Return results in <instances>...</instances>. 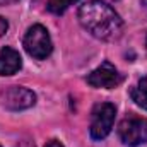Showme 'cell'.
<instances>
[{
	"label": "cell",
	"instance_id": "cell-9",
	"mask_svg": "<svg viewBox=\"0 0 147 147\" xmlns=\"http://www.w3.org/2000/svg\"><path fill=\"white\" fill-rule=\"evenodd\" d=\"M77 0H48V10L51 14H63Z\"/></svg>",
	"mask_w": 147,
	"mask_h": 147
},
{
	"label": "cell",
	"instance_id": "cell-4",
	"mask_svg": "<svg viewBox=\"0 0 147 147\" xmlns=\"http://www.w3.org/2000/svg\"><path fill=\"white\" fill-rule=\"evenodd\" d=\"M118 135L123 144L130 147L140 146L147 142V120L144 118H125L118 127Z\"/></svg>",
	"mask_w": 147,
	"mask_h": 147
},
{
	"label": "cell",
	"instance_id": "cell-6",
	"mask_svg": "<svg viewBox=\"0 0 147 147\" xmlns=\"http://www.w3.org/2000/svg\"><path fill=\"white\" fill-rule=\"evenodd\" d=\"M121 80L123 77L110 62H103L98 69H94L87 75V84H91L92 87H103V89H113L118 84H121Z\"/></svg>",
	"mask_w": 147,
	"mask_h": 147
},
{
	"label": "cell",
	"instance_id": "cell-7",
	"mask_svg": "<svg viewBox=\"0 0 147 147\" xmlns=\"http://www.w3.org/2000/svg\"><path fill=\"white\" fill-rule=\"evenodd\" d=\"M22 67V58L19 55V51H16L10 46L2 48L0 51V75H14L19 72V69Z\"/></svg>",
	"mask_w": 147,
	"mask_h": 147
},
{
	"label": "cell",
	"instance_id": "cell-8",
	"mask_svg": "<svg viewBox=\"0 0 147 147\" xmlns=\"http://www.w3.org/2000/svg\"><path fill=\"white\" fill-rule=\"evenodd\" d=\"M132 99L135 101L137 106L147 110V77L140 79L139 84L132 89Z\"/></svg>",
	"mask_w": 147,
	"mask_h": 147
},
{
	"label": "cell",
	"instance_id": "cell-2",
	"mask_svg": "<svg viewBox=\"0 0 147 147\" xmlns=\"http://www.w3.org/2000/svg\"><path fill=\"white\" fill-rule=\"evenodd\" d=\"M116 108L111 103H99L91 113V137L94 140H103L108 137L115 123Z\"/></svg>",
	"mask_w": 147,
	"mask_h": 147
},
{
	"label": "cell",
	"instance_id": "cell-3",
	"mask_svg": "<svg viewBox=\"0 0 147 147\" xmlns=\"http://www.w3.org/2000/svg\"><path fill=\"white\" fill-rule=\"evenodd\" d=\"M24 48L36 60H45L46 57H50L53 46H51V38L48 34L46 28H43L41 24L31 26L24 36Z\"/></svg>",
	"mask_w": 147,
	"mask_h": 147
},
{
	"label": "cell",
	"instance_id": "cell-11",
	"mask_svg": "<svg viewBox=\"0 0 147 147\" xmlns=\"http://www.w3.org/2000/svg\"><path fill=\"white\" fill-rule=\"evenodd\" d=\"M16 147H36V146L33 144V140H29V139H24V140H21V142H19Z\"/></svg>",
	"mask_w": 147,
	"mask_h": 147
},
{
	"label": "cell",
	"instance_id": "cell-12",
	"mask_svg": "<svg viewBox=\"0 0 147 147\" xmlns=\"http://www.w3.org/2000/svg\"><path fill=\"white\" fill-rule=\"evenodd\" d=\"M45 147H63V146H62L58 140H50V142H48V144H46Z\"/></svg>",
	"mask_w": 147,
	"mask_h": 147
},
{
	"label": "cell",
	"instance_id": "cell-13",
	"mask_svg": "<svg viewBox=\"0 0 147 147\" xmlns=\"http://www.w3.org/2000/svg\"><path fill=\"white\" fill-rule=\"evenodd\" d=\"M17 0H0V5H9V3H14Z\"/></svg>",
	"mask_w": 147,
	"mask_h": 147
},
{
	"label": "cell",
	"instance_id": "cell-10",
	"mask_svg": "<svg viewBox=\"0 0 147 147\" xmlns=\"http://www.w3.org/2000/svg\"><path fill=\"white\" fill-rule=\"evenodd\" d=\"M7 29H9V22H7L3 17H0V38L7 33Z\"/></svg>",
	"mask_w": 147,
	"mask_h": 147
},
{
	"label": "cell",
	"instance_id": "cell-1",
	"mask_svg": "<svg viewBox=\"0 0 147 147\" xmlns=\"http://www.w3.org/2000/svg\"><path fill=\"white\" fill-rule=\"evenodd\" d=\"M79 21L82 28L94 38L103 41L118 39L123 33V21L115 9L101 0H89L79 9Z\"/></svg>",
	"mask_w": 147,
	"mask_h": 147
},
{
	"label": "cell",
	"instance_id": "cell-14",
	"mask_svg": "<svg viewBox=\"0 0 147 147\" xmlns=\"http://www.w3.org/2000/svg\"><path fill=\"white\" fill-rule=\"evenodd\" d=\"M0 147H2V146H0Z\"/></svg>",
	"mask_w": 147,
	"mask_h": 147
},
{
	"label": "cell",
	"instance_id": "cell-5",
	"mask_svg": "<svg viewBox=\"0 0 147 147\" xmlns=\"http://www.w3.org/2000/svg\"><path fill=\"white\" fill-rule=\"evenodd\" d=\"M0 99H2V105L5 108H9V110H12V111H19V110L31 108L34 105V101H36V96L28 87L10 86V87L3 89L0 92Z\"/></svg>",
	"mask_w": 147,
	"mask_h": 147
}]
</instances>
